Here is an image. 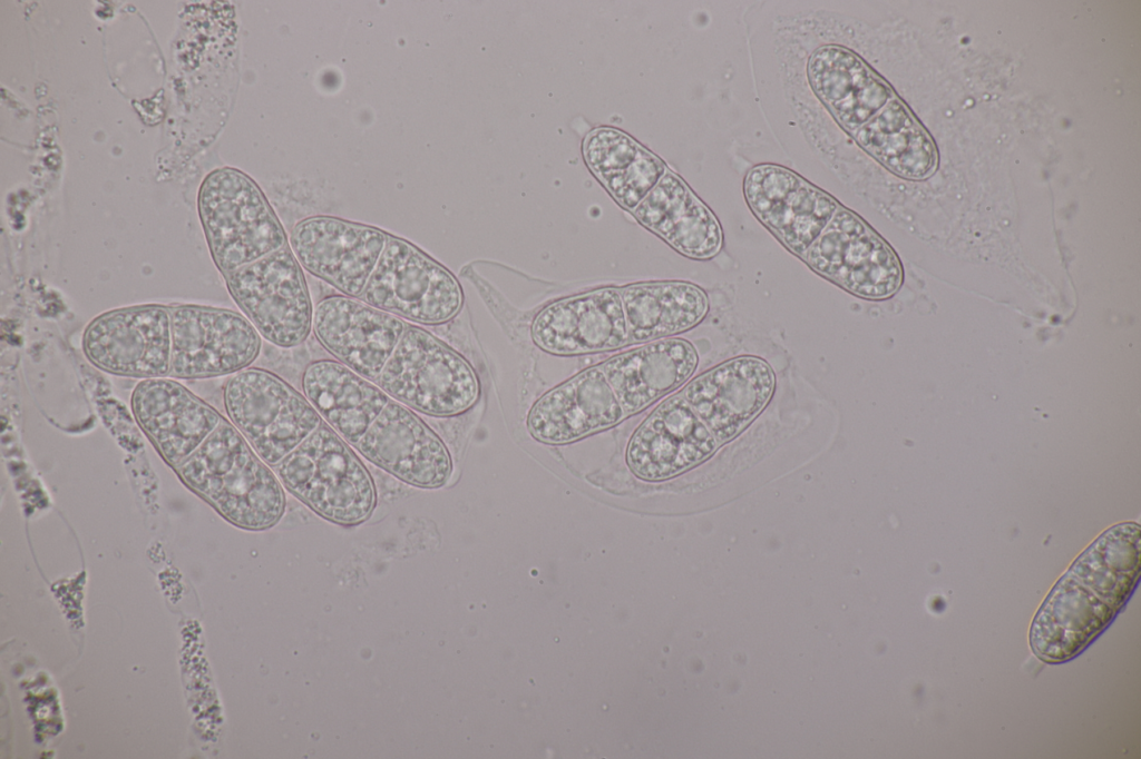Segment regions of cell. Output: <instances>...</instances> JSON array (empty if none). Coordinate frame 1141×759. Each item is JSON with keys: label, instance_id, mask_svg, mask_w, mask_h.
<instances>
[{"label": "cell", "instance_id": "1", "mask_svg": "<svg viewBox=\"0 0 1141 759\" xmlns=\"http://www.w3.org/2000/svg\"><path fill=\"white\" fill-rule=\"evenodd\" d=\"M134 418L178 480L233 525L263 531L285 509L274 470L216 408L170 377L142 379Z\"/></svg>", "mask_w": 1141, "mask_h": 759}, {"label": "cell", "instance_id": "2", "mask_svg": "<svg viewBox=\"0 0 1141 759\" xmlns=\"http://www.w3.org/2000/svg\"><path fill=\"white\" fill-rule=\"evenodd\" d=\"M1140 575V528L1102 533L1053 586L1031 625L1030 644L1045 662L1082 652L1130 599Z\"/></svg>", "mask_w": 1141, "mask_h": 759}, {"label": "cell", "instance_id": "3", "mask_svg": "<svg viewBox=\"0 0 1141 759\" xmlns=\"http://www.w3.org/2000/svg\"><path fill=\"white\" fill-rule=\"evenodd\" d=\"M273 470L284 489L330 522L360 524L377 505L368 467L324 421Z\"/></svg>", "mask_w": 1141, "mask_h": 759}, {"label": "cell", "instance_id": "4", "mask_svg": "<svg viewBox=\"0 0 1141 759\" xmlns=\"http://www.w3.org/2000/svg\"><path fill=\"white\" fill-rule=\"evenodd\" d=\"M197 207L212 259L223 277L289 245L265 195L242 171L222 168L207 175Z\"/></svg>", "mask_w": 1141, "mask_h": 759}, {"label": "cell", "instance_id": "5", "mask_svg": "<svg viewBox=\"0 0 1141 759\" xmlns=\"http://www.w3.org/2000/svg\"><path fill=\"white\" fill-rule=\"evenodd\" d=\"M391 400L432 417H454L479 400L470 363L422 326L407 325L374 382Z\"/></svg>", "mask_w": 1141, "mask_h": 759}, {"label": "cell", "instance_id": "6", "mask_svg": "<svg viewBox=\"0 0 1141 759\" xmlns=\"http://www.w3.org/2000/svg\"><path fill=\"white\" fill-rule=\"evenodd\" d=\"M223 404L227 418L272 469L323 422L303 393L261 367L231 375Z\"/></svg>", "mask_w": 1141, "mask_h": 759}, {"label": "cell", "instance_id": "7", "mask_svg": "<svg viewBox=\"0 0 1141 759\" xmlns=\"http://www.w3.org/2000/svg\"><path fill=\"white\" fill-rule=\"evenodd\" d=\"M409 324L439 326L462 309L457 277L410 241L388 234L379 263L359 298Z\"/></svg>", "mask_w": 1141, "mask_h": 759}, {"label": "cell", "instance_id": "8", "mask_svg": "<svg viewBox=\"0 0 1141 759\" xmlns=\"http://www.w3.org/2000/svg\"><path fill=\"white\" fill-rule=\"evenodd\" d=\"M223 278L230 296L263 339L281 348L308 339L314 304L290 245Z\"/></svg>", "mask_w": 1141, "mask_h": 759}, {"label": "cell", "instance_id": "9", "mask_svg": "<svg viewBox=\"0 0 1141 759\" xmlns=\"http://www.w3.org/2000/svg\"><path fill=\"white\" fill-rule=\"evenodd\" d=\"M170 313L168 377L199 379L233 375L259 357L262 337L241 313L220 307L181 304Z\"/></svg>", "mask_w": 1141, "mask_h": 759}, {"label": "cell", "instance_id": "10", "mask_svg": "<svg viewBox=\"0 0 1141 759\" xmlns=\"http://www.w3.org/2000/svg\"><path fill=\"white\" fill-rule=\"evenodd\" d=\"M801 258L820 276L865 299L891 297L904 279L903 266L893 248L843 207L837 209Z\"/></svg>", "mask_w": 1141, "mask_h": 759}, {"label": "cell", "instance_id": "11", "mask_svg": "<svg viewBox=\"0 0 1141 759\" xmlns=\"http://www.w3.org/2000/svg\"><path fill=\"white\" fill-rule=\"evenodd\" d=\"M86 358L98 369L123 377H168L170 313L168 306L145 304L107 310L85 328Z\"/></svg>", "mask_w": 1141, "mask_h": 759}, {"label": "cell", "instance_id": "12", "mask_svg": "<svg viewBox=\"0 0 1141 759\" xmlns=\"http://www.w3.org/2000/svg\"><path fill=\"white\" fill-rule=\"evenodd\" d=\"M387 239L377 227L320 215L298 221L289 245L304 272L338 294L360 298Z\"/></svg>", "mask_w": 1141, "mask_h": 759}, {"label": "cell", "instance_id": "13", "mask_svg": "<svg viewBox=\"0 0 1141 759\" xmlns=\"http://www.w3.org/2000/svg\"><path fill=\"white\" fill-rule=\"evenodd\" d=\"M353 447L373 465L419 489H439L452 473L443 441L415 411L394 400Z\"/></svg>", "mask_w": 1141, "mask_h": 759}, {"label": "cell", "instance_id": "14", "mask_svg": "<svg viewBox=\"0 0 1141 759\" xmlns=\"http://www.w3.org/2000/svg\"><path fill=\"white\" fill-rule=\"evenodd\" d=\"M407 325L359 298L335 293L314 304L312 333L333 359L376 382Z\"/></svg>", "mask_w": 1141, "mask_h": 759}, {"label": "cell", "instance_id": "15", "mask_svg": "<svg viewBox=\"0 0 1141 759\" xmlns=\"http://www.w3.org/2000/svg\"><path fill=\"white\" fill-rule=\"evenodd\" d=\"M743 190L753 214L800 257L840 207L830 195L780 166L752 168Z\"/></svg>", "mask_w": 1141, "mask_h": 759}, {"label": "cell", "instance_id": "16", "mask_svg": "<svg viewBox=\"0 0 1141 759\" xmlns=\"http://www.w3.org/2000/svg\"><path fill=\"white\" fill-rule=\"evenodd\" d=\"M774 387L771 366L760 357L744 355L699 375L681 395L721 445L738 436L765 408Z\"/></svg>", "mask_w": 1141, "mask_h": 759}, {"label": "cell", "instance_id": "17", "mask_svg": "<svg viewBox=\"0 0 1141 759\" xmlns=\"http://www.w3.org/2000/svg\"><path fill=\"white\" fill-rule=\"evenodd\" d=\"M530 336L539 349L557 356L627 346V325L617 287H603L546 305L535 315Z\"/></svg>", "mask_w": 1141, "mask_h": 759}, {"label": "cell", "instance_id": "18", "mask_svg": "<svg viewBox=\"0 0 1141 759\" xmlns=\"http://www.w3.org/2000/svg\"><path fill=\"white\" fill-rule=\"evenodd\" d=\"M718 442L681 394L660 403L633 433L626 464L645 482L675 477L709 459Z\"/></svg>", "mask_w": 1141, "mask_h": 759}, {"label": "cell", "instance_id": "19", "mask_svg": "<svg viewBox=\"0 0 1141 759\" xmlns=\"http://www.w3.org/2000/svg\"><path fill=\"white\" fill-rule=\"evenodd\" d=\"M623 407L598 366L588 367L546 392L532 406L527 430L545 444H568L617 425Z\"/></svg>", "mask_w": 1141, "mask_h": 759}, {"label": "cell", "instance_id": "20", "mask_svg": "<svg viewBox=\"0 0 1141 759\" xmlns=\"http://www.w3.org/2000/svg\"><path fill=\"white\" fill-rule=\"evenodd\" d=\"M698 363L693 344L670 337L616 354L599 367L627 417L681 387L693 375Z\"/></svg>", "mask_w": 1141, "mask_h": 759}, {"label": "cell", "instance_id": "21", "mask_svg": "<svg viewBox=\"0 0 1141 759\" xmlns=\"http://www.w3.org/2000/svg\"><path fill=\"white\" fill-rule=\"evenodd\" d=\"M812 90L836 120L855 132L894 97L890 87L852 51L826 46L808 63Z\"/></svg>", "mask_w": 1141, "mask_h": 759}, {"label": "cell", "instance_id": "22", "mask_svg": "<svg viewBox=\"0 0 1141 759\" xmlns=\"http://www.w3.org/2000/svg\"><path fill=\"white\" fill-rule=\"evenodd\" d=\"M634 217L680 254L706 260L720 252L723 236L713 213L672 171H666L633 211Z\"/></svg>", "mask_w": 1141, "mask_h": 759}, {"label": "cell", "instance_id": "23", "mask_svg": "<svg viewBox=\"0 0 1141 759\" xmlns=\"http://www.w3.org/2000/svg\"><path fill=\"white\" fill-rule=\"evenodd\" d=\"M301 388L322 420L352 446L391 400L374 382L332 358L309 363Z\"/></svg>", "mask_w": 1141, "mask_h": 759}, {"label": "cell", "instance_id": "24", "mask_svg": "<svg viewBox=\"0 0 1141 759\" xmlns=\"http://www.w3.org/2000/svg\"><path fill=\"white\" fill-rule=\"evenodd\" d=\"M628 345L670 338L699 325L710 309L706 293L681 280L645 282L617 287Z\"/></svg>", "mask_w": 1141, "mask_h": 759}, {"label": "cell", "instance_id": "25", "mask_svg": "<svg viewBox=\"0 0 1141 759\" xmlns=\"http://www.w3.org/2000/svg\"><path fill=\"white\" fill-rule=\"evenodd\" d=\"M858 144L882 166L906 179H925L937 165L935 145L908 108L894 97L855 131Z\"/></svg>", "mask_w": 1141, "mask_h": 759}, {"label": "cell", "instance_id": "26", "mask_svg": "<svg viewBox=\"0 0 1141 759\" xmlns=\"http://www.w3.org/2000/svg\"><path fill=\"white\" fill-rule=\"evenodd\" d=\"M644 151L631 137L612 128L593 130L583 145L586 164L601 183L625 171Z\"/></svg>", "mask_w": 1141, "mask_h": 759}, {"label": "cell", "instance_id": "27", "mask_svg": "<svg viewBox=\"0 0 1141 759\" xmlns=\"http://www.w3.org/2000/svg\"><path fill=\"white\" fill-rule=\"evenodd\" d=\"M666 171L665 165L645 150L625 171L602 184L624 209L633 213Z\"/></svg>", "mask_w": 1141, "mask_h": 759}]
</instances>
